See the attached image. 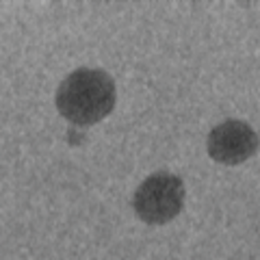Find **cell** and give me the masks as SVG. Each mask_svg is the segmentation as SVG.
<instances>
[{"label":"cell","mask_w":260,"mask_h":260,"mask_svg":"<svg viewBox=\"0 0 260 260\" xmlns=\"http://www.w3.org/2000/svg\"><path fill=\"white\" fill-rule=\"evenodd\" d=\"M115 83L102 70H74L56 89V109L76 126H93L115 109Z\"/></svg>","instance_id":"1"},{"label":"cell","mask_w":260,"mask_h":260,"mask_svg":"<svg viewBox=\"0 0 260 260\" xmlns=\"http://www.w3.org/2000/svg\"><path fill=\"white\" fill-rule=\"evenodd\" d=\"M184 206V184L178 176L158 172L139 184L133 198L137 217L145 223L160 225L176 219Z\"/></svg>","instance_id":"2"},{"label":"cell","mask_w":260,"mask_h":260,"mask_svg":"<svg viewBox=\"0 0 260 260\" xmlns=\"http://www.w3.org/2000/svg\"><path fill=\"white\" fill-rule=\"evenodd\" d=\"M260 139L247 121L225 119L208 135V156L221 165H241L258 152Z\"/></svg>","instance_id":"3"}]
</instances>
